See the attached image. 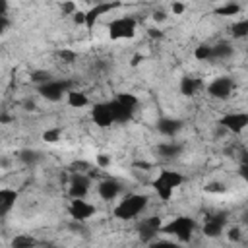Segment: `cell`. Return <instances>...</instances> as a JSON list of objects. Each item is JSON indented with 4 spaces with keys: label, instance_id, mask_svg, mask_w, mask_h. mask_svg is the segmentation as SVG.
Segmentation results:
<instances>
[{
    "label": "cell",
    "instance_id": "obj_1",
    "mask_svg": "<svg viewBox=\"0 0 248 248\" xmlns=\"http://www.w3.org/2000/svg\"><path fill=\"white\" fill-rule=\"evenodd\" d=\"M184 182V176L178 172V170H170V169H161L159 174L153 178L151 186L155 190V194L163 200V202H169L172 198V192Z\"/></svg>",
    "mask_w": 248,
    "mask_h": 248
},
{
    "label": "cell",
    "instance_id": "obj_3",
    "mask_svg": "<svg viewBox=\"0 0 248 248\" xmlns=\"http://www.w3.org/2000/svg\"><path fill=\"white\" fill-rule=\"evenodd\" d=\"M108 107L112 112V120L124 124L134 116V110L138 107V97L132 93H118L112 101H108Z\"/></svg>",
    "mask_w": 248,
    "mask_h": 248
},
{
    "label": "cell",
    "instance_id": "obj_23",
    "mask_svg": "<svg viewBox=\"0 0 248 248\" xmlns=\"http://www.w3.org/2000/svg\"><path fill=\"white\" fill-rule=\"evenodd\" d=\"M231 33H232L234 39H242V37H246V35H248V19H240V21L232 23Z\"/></svg>",
    "mask_w": 248,
    "mask_h": 248
},
{
    "label": "cell",
    "instance_id": "obj_41",
    "mask_svg": "<svg viewBox=\"0 0 248 248\" xmlns=\"http://www.w3.org/2000/svg\"><path fill=\"white\" fill-rule=\"evenodd\" d=\"M141 60H143V56H141V54H136V56L132 58V66H138Z\"/></svg>",
    "mask_w": 248,
    "mask_h": 248
},
{
    "label": "cell",
    "instance_id": "obj_5",
    "mask_svg": "<svg viewBox=\"0 0 248 248\" xmlns=\"http://www.w3.org/2000/svg\"><path fill=\"white\" fill-rule=\"evenodd\" d=\"M136 35V19L130 16H122L116 17L108 23V37L112 41H120V39H132Z\"/></svg>",
    "mask_w": 248,
    "mask_h": 248
},
{
    "label": "cell",
    "instance_id": "obj_28",
    "mask_svg": "<svg viewBox=\"0 0 248 248\" xmlns=\"http://www.w3.org/2000/svg\"><path fill=\"white\" fill-rule=\"evenodd\" d=\"M149 248H180V246L176 242H170V240H151Z\"/></svg>",
    "mask_w": 248,
    "mask_h": 248
},
{
    "label": "cell",
    "instance_id": "obj_17",
    "mask_svg": "<svg viewBox=\"0 0 248 248\" xmlns=\"http://www.w3.org/2000/svg\"><path fill=\"white\" fill-rule=\"evenodd\" d=\"M203 79L202 78H192V76H186L180 79V93L186 95V97H194L198 95L202 89H203Z\"/></svg>",
    "mask_w": 248,
    "mask_h": 248
},
{
    "label": "cell",
    "instance_id": "obj_22",
    "mask_svg": "<svg viewBox=\"0 0 248 248\" xmlns=\"http://www.w3.org/2000/svg\"><path fill=\"white\" fill-rule=\"evenodd\" d=\"M10 246H12V248H37L39 242H37V238L31 236V234H17V236L12 238V244H10Z\"/></svg>",
    "mask_w": 248,
    "mask_h": 248
},
{
    "label": "cell",
    "instance_id": "obj_30",
    "mask_svg": "<svg viewBox=\"0 0 248 248\" xmlns=\"http://www.w3.org/2000/svg\"><path fill=\"white\" fill-rule=\"evenodd\" d=\"M227 188H225V184H221V182H211V184H207L205 186V192H225Z\"/></svg>",
    "mask_w": 248,
    "mask_h": 248
},
{
    "label": "cell",
    "instance_id": "obj_2",
    "mask_svg": "<svg viewBox=\"0 0 248 248\" xmlns=\"http://www.w3.org/2000/svg\"><path fill=\"white\" fill-rule=\"evenodd\" d=\"M147 202H149V198L145 194H128L114 207V217L120 219V221L136 219L147 207Z\"/></svg>",
    "mask_w": 248,
    "mask_h": 248
},
{
    "label": "cell",
    "instance_id": "obj_15",
    "mask_svg": "<svg viewBox=\"0 0 248 248\" xmlns=\"http://www.w3.org/2000/svg\"><path fill=\"white\" fill-rule=\"evenodd\" d=\"M120 184L114 180V178H105V180H101L99 182V186H97V192H99V196L103 198V200H107V202H110V200H114L118 194H120Z\"/></svg>",
    "mask_w": 248,
    "mask_h": 248
},
{
    "label": "cell",
    "instance_id": "obj_42",
    "mask_svg": "<svg viewBox=\"0 0 248 248\" xmlns=\"http://www.w3.org/2000/svg\"><path fill=\"white\" fill-rule=\"evenodd\" d=\"M10 120H12V118H10V116H6V114H2V116H0V122H10Z\"/></svg>",
    "mask_w": 248,
    "mask_h": 248
},
{
    "label": "cell",
    "instance_id": "obj_38",
    "mask_svg": "<svg viewBox=\"0 0 248 248\" xmlns=\"http://www.w3.org/2000/svg\"><path fill=\"white\" fill-rule=\"evenodd\" d=\"M6 14H8V2L0 0V16H6Z\"/></svg>",
    "mask_w": 248,
    "mask_h": 248
},
{
    "label": "cell",
    "instance_id": "obj_12",
    "mask_svg": "<svg viewBox=\"0 0 248 248\" xmlns=\"http://www.w3.org/2000/svg\"><path fill=\"white\" fill-rule=\"evenodd\" d=\"M225 223H227L225 213H213V215H207V217H205L202 231H203V234H205L207 238H215V236H219V234L223 232Z\"/></svg>",
    "mask_w": 248,
    "mask_h": 248
},
{
    "label": "cell",
    "instance_id": "obj_40",
    "mask_svg": "<svg viewBox=\"0 0 248 248\" xmlns=\"http://www.w3.org/2000/svg\"><path fill=\"white\" fill-rule=\"evenodd\" d=\"M161 35H163V33H161L159 29H155V27H153V29H149V37H155V39H159Z\"/></svg>",
    "mask_w": 248,
    "mask_h": 248
},
{
    "label": "cell",
    "instance_id": "obj_29",
    "mask_svg": "<svg viewBox=\"0 0 248 248\" xmlns=\"http://www.w3.org/2000/svg\"><path fill=\"white\" fill-rule=\"evenodd\" d=\"M25 163H35V161H39V153L37 151H21V155H19Z\"/></svg>",
    "mask_w": 248,
    "mask_h": 248
},
{
    "label": "cell",
    "instance_id": "obj_43",
    "mask_svg": "<svg viewBox=\"0 0 248 248\" xmlns=\"http://www.w3.org/2000/svg\"><path fill=\"white\" fill-rule=\"evenodd\" d=\"M43 248H56L54 244H43Z\"/></svg>",
    "mask_w": 248,
    "mask_h": 248
},
{
    "label": "cell",
    "instance_id": "obj_26",
    "mask_svg": "<svg viewBox=\"0 0 248 248\" xmlns=\"http://www.w3.org/2000/svg\"><path fill=\"white\" fill-rule=\"evenodd\" d=\"M50 79H52V76L48 72H45V70H37V72L31 74V81H35L37 85H43V83H46Z\"/></svg>",
    "mask_w": 248,
    "mask_h": 248
},
{
    "label": "cell",
    "instance_id": "obj_7",
    "mask_svg": "<svg viewBox=\"0 0 248 248\" xmlns=\"http://www.w3.org/2000/svg\"><path fill=\"white\" fill-rule=\"evenodd\" d=\"M232 91H234V81H232V78H229V76L215 78V79L207 85V93H209L211 97H215V99H227V97L232 95Z\"/></svg>",
    "mask_w": 248,
    "mask_h": 248
},
{
    "label": "cell",
    "instance_id": "obj_25",
    "mask_svg": "<svg viewBox=\"0 0 248 248\" xmlns=\"http://www.w3.org/2000/svg\"><path fill=\"white\" fill-rule=\"evenodd\" d=\"M194 56L198 60H211V45H200V46H196Z\"/></svg>",
    "mask_w": 248,
    "mask_h": 248
},
{
    "label": "cell",
    "instance_id": "obj_13",
    "mask_svg": "<svg viewBox=\"0 0 248 248\" xmlns=\"http://www.w3.org/2000/svg\"><path fill=\"white\" fill-rule=\"evenodd\" d=\"M219 124L227 130H231L232 134H240L246 126H248V114L246 112H231V114H225Z\"/></svg>",
    "mask_w": 248,
    "mask_h": 248
},
{
    "label": "cell",
    "instance_id": "obj_16",
    "mask_svg": "<svg viewBox=\"0 0 248 248\" xmlns=\"http://www.w3.org/2000/svg\"><path fill=\"white\" fill-rule=\"evenodd\" d=\"M17 190H12V188H0V217H4V215H8L12 209H14V205H16V202H17Z\"/></svg>",
    "mask_w": 248,
    "mask_h": 248
},
{
    "label": "cell",
    "instance_id": "obj_21",
    "mask_svg": "<svg viewBox=\"0 0 248 248\" xmlns=\"http://www.w3.org/2000/svg\"><path fill=\"white\" fill-rule=\"evenodd\" d=\"M232 56V46L229 43H217V45H211V60H225Z\"/></svg>",
    "mask_w": 248,
    "mask_h": 248
},
{
    "label": "cell",
    "instance_id": "obj_36",
    "mask_svg": "<svg viewBox=\"0 0 248 248\" xmlns=\"http://www.w3.org/2000/svg\"><path fill=\"white\" fill-rule=\"evenodd\" d=\"M8 27H10V19H8V16H0V35H2Z\"/></svg>",
    "mask_w": 248,
    "mask_h": 248
},
{
    "label": "cell",
    "instance_id": "obj_11",
    "mask_svg": "<svg viewBox=\"0 0 248 248\" xmlns=\"http://www.w3.org/2000/svg\"><path fill=\"white\" fill-rule=\"evenodd\" d=\"M118 6H120L118 2H101V4L91 6V8L85 12V27H87V29H93V25L97 23V19H99L101 16H105V14L112 12V10H116Z\"/></svg>",
    "mask_w": 248,
    "mask_h": 248
},
{
    "label": "cell",
    "instance_id": "obj_20",
    "mask_svg": "<svg viewBox=\"0 0 248 248\" xmlns=\"http://www.w3.org/2000/svg\"><path fill=\"white\" fill-rule=\"evenodd\" d=\"M66 99H68V105L74 107V108H83V107L89 105L87 95L81 93V91H76V89H70V91L66 93Z\"/></svg>",
    "mask_w": 248,
    "mask_h": 248
},
{
    "label": "cell",
    "instance_id": "obj_34",
    "mask_svg": "<svg viewBox=\"0 0 248 248\" xmlns=\"http://www.w3.org/2000/svg\"><path fill=\"white\" fill-rule=\"evenodd\" d=\"M97 165H99V167H103V169H105V167H108V165H110V157H108V155H105V153H101V155L97 157Z\"/></svg>",
    "mask_w": 248,
    "mask_h": 248
},
{
    "label": "cell",
    "instance_id": "obj_32",
    "mask_svg": "<svg viewBox=\"0 0 248 248\" xmlns=\"http://www.w3.org/2000/svg\"><path fill=\"white\" fill-rule=\"evenodd\" d=\"M62 14H76V4L74 2H64L62 4Z\"/></svg>",
    "mask_w": 248,
    "mask_h": 248
},
{
    "label": "cell",
    "instance_id": "obj_8",
    "mask_svg": "<svg viewBox=\"0 0 248 248\" xmlns=\"http://www.w3.org/2000/svg\"><path fill=\"white\" fill-rule=\"evenodd\" d=\"M68 91H70V89H68V83L62 81V79H50V81L39 85L41 97H45L46 101H52V103H54V101H60L62 95L68 93Z\"/></svg>",
    "mask_w": 248,
    "mask_h": 248
},
{
    "label": "cell",
    "instance_id": "obj_35",
    "mask_svg": "<svg viewBox=\"0 0 248 248\" xmlns=\"http://www.w3.org/2000/svg\"><path fill=\"white\" fill-rule=\"evenodd\" d=\"M60 58L66 60V62H74V60H76V52H72V50H62V52H60Z\"/></svg>",
    "mask_w": 248,
    "mask_h": 248
},
{
    "label": "cell",
    "instance_id": "obj_6",
    "mask_svg": "<svg viewBox=\"0 0 248 248\" xmlns=\"http://www.w3.org/2000/svg\"><path fill=\"white\" fill-rule=\"evenodd\" d=\"M89 186H91V178L87 174L74 172L70 178V184H68V194L72 200H83L89 192Z\"/></svg>",
    "mask_w": 248,
    "mask_h": 248
},
{
    "label": "cell",
    "instance_id": "obj_9",
    "mask_svg": "<svg viewBox=\"0 0 248 248\" xmlns=\"http://www.w3.org/2000/svg\"><path fill=\"white\" fill-rule=\"evenodd\" d=\"M161 229H163V223H161V217H147V219H141L140 221V225H138V232H140V238L143 240V242H151V240H155V236L161 232Z\"/></svg>",
    "mask_w": 248,
    "mask_h": 248
},
{
    "label": "cell",
    "instance_id": "obj_14",
    "mask_svg": "<svg viewBox=\"0 0 248 248\" xmlns=\"http://www.w3.org/2000/svg\"><path fill=\"white\" fill-rule=\"evenodd\" d=\"M91 118L99 128H108L114 120H112V112L108 103H95L91 108Z\"/></svg>",
    "mask_w": 248,
    "mask_h": 248
},
{
    "label": "cell",
    "instance_id": "obj_39",
    "mask_svg": "<svg viewBox=\"0 0 248 248\" xmlns=\"http://www.w3.org/2000/svg\"><path fill=\"white\" fill-rule=\"evenodd\" d=\"M167 16H165V12H155L153 14V19H157V21H163Z\"/></svg>",
    "mask_w": 248,
    "mask_h": 248
},
{
    "label": "cell",
    "instance_id": "obj_10",
    "mask_svg": "<svg viewBox=\"0 0 248 248\" xmlns=\"http://www.w3.org/2000/svg\"><path fill=\"white\" fill-rule=\"evenodd\" d=\"M95 205H91V203H87L85 200H72L70 202V205H68V213H70V217L74 219V221H87L89 217H93L95 215Z\"/></svg>",
    "mask_w": 248,
    "mask_h": 248
},
{
    "label": "cell",
    "instance_id": "obj_27",
    "mask_svg": "<svg viewBox=\"0 0 248 248\" xmlns=\"http://www.w3.org/2000/svg\"><path fill=\"white\" fill-rule=\"evenodd\" d=\"M43 140L48 141V143H54L60 140V128H50V130H45L43 132Z\"/></svg>",
    "mask_w": 248,
    "mask_h": 248
},
{
    "label": "cell",
    "instance_id": "obj_19",
    "mask_svg": "<svg viewBox=\"0 0 248 248\" xmlns=\"http://www.w3.org/2000/svg\"><path fill=\"white\" fill-rule=\"evenodd\" d=\"M157 153L163 159H176L182 153V145L176 143V141H165V143H159L157 145Z\"/></svg>",
    "mask_w": 248,
    "mask_h": 248
},
{
    "label": "cell",
    "instance_id": "obj_4",
    "mask_svg": "<svg viewBox=\"0 0 248 248\" xmlns=\"http://www.w3.org/2000/svg\"><path fill=\"white\" fill-rule=\"evenodd\" d=\"M194 229H196V221L192 217L178 215V217L170 219L167 225H163L161 232H169V234L176 236L180 242H190L194 236Z\"/></svg>",
    "mask_w": 248,
    "mask_h": 248
},
{
    "label": "cell",
    "instance_id": "obj_24",
    "mask_svg": "<svg viewBox=\"0 0 248 248\" xmlns=\"http://www.w3.org/2000/svg\"><path fill=\"white\" fill-rule=\"evenodd\" d=\"M238 12H240V6L234 4V2H227V4H223V6H219L215 10L217 16H236Z\"/></svg>",
    "mask_w": 248,
    "mask_h": 248
},
{
    "label": "cell",
    "instance_id": "obj_37",
    "mask_svg": "<svg viewBox=\"0 0 248 248\" xmlns=\"http://www.w3.org/2000/svg\"><path fill=\"white\" fill-rule=\"evenodd\" d=\"M170 10H172L174 14H182V12L186 10V6H184V4H180V2H174V4L170 6Z\"/></svg>",
    "mask_w": 248,
    "mask_h": 248
},
{
    "label": "cell",
    "instance_id": "obj_33",
    "mask_svg": "<svg viewBox=\"0 0 248 248\" xmlns=\"http://www.w3.org/2000/svg\"><path fill=\"white\" fill-rule=\"evenodd\" d=\"M74 23H78V25H85V12L76 10V14H74Z\"/></svg>",
    "mask_w": 248,
    "mask_h": 248
},
{
    "label": "cell",
    "instance_id": "obj_31",
    "mask_svg": "<svg viewBox=\"0 0 248 248\" xmlns=\"http://www.w3.org/2000/svg\"><path fill=\"white\" fill-rule=\"evenodd\" d=\"M240 236H242V232H240V229H238V227H231V229H229V238H231L232 242H238V240H240Z\"/></svg>",
    "mask_w": 248,
    "mask_h": 248
},
{
    "label": "cell",
    "instance_id": "obj_18",
    "mask_svg": "<svg viewBox=\"0 0 248 248\" xmlns=\"http://www.w3.org/2000/svg\"><path fill=\"white\" fill-rule=\"evenodd\" d=\"M157 130H159L163 136L172 138V136H176V134L182 130V120H178V118H161V120L157 122Z\"/></svg>",
    "mask_w": 248,
    "mask_h": 248
}]
</instances>
